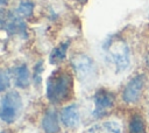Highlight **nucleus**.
<instances>
[{
  "instance_id": "nucleus-14",
  "label": "nucleus",
  "mask_w": 149,
  "mask_h": 133,
  "mask_svg": "<svg viewBox=\"0 0 149 133\" xmlns=\"http://www.w3.org/2000/svg\"><path fill=\"white\" fill-rule=\"evenodd\" d=\"M33 9H34V5L30 2V1H22L19 7L16 8L15 10V15L19 16V18H27V16H30L31 13H33Z\"/></svg>"
},
{
  "instance_id": "nucleus-7",
  "label": "nucleus",
  "mask_w": 149,
  "mask_h": 133,
  "mask_svg": "<svg viewBox=\"0 0 149 133\" xmlns=\"http://www.w3.org/2000/svg\"><path fill=\"white\" fill-rule=\"evenodd\" d=\"M80 120V114L78 106L76 104L65 106L61 112V121L65 127L73 128L77 127Z\"/></svg>"
},
{
  "instance_id": "nucleus-12",
  "label": "nucleus",
  "mask_w": 149,
  "mask_h": 133,
  "mask_svg": "<svg viewBox=\"0 0 149 133\" xmlns=\"http://www.w3.org/2000/svg\"><path fill=\"white\" fill-rule=\"evenodd\" d=\"M128 133H146V123L142 116L133 114L128 123Z\"/></svg>"
},
{
  "instance_id": "nucleus-5",
  "label": "nucleus",
  "mask_w": 149,
  "mask_h": 133,
  "mask_svg": "<svg viewBox=\"0 0 149 133\" xmlns=\"http://www.w3.org/2000/svg\"><path fill=\"white\" fill-rule=\"evenodd\" d=\"M93 100H94L93 116L95 118H102L104 116H107L114 106V94L106 89L97 90L93 96Z\"/></svg>"
},
{
  "instance_id": "nucleus-11",
  "label": "nucleus",
  "mask_w": 149,
  "mask_h": 133,
  "mask_svg": "<svg viewBox=\"0 0 149 133\" xmlns=\"http://www.w3.org/2000/svg\"><path fill=\"white\" fill-rule=\"evenodd\" d=\"M7 30L10 34H26V24L21 20V18L16 16L15 14L10 18L8 16V21L6 23Z\"/></svg>"
},
{
  "instance_id": "nucleus-13",
  "label": "nucleus",
  "mask_w": 149,
  "mask_h": 133,
  "mask_svg": "<svg viewBox=\"0 0 149 133\" xmlns=\"http://www.w3.org/2000/svg\"><path fill=\"white\" fill-rule=\"evenodd\" d=\"M68 47H69V42H63V43L58 44L57 47H55L50 54V62L52 64H58L62 61H64V58L66 56Z\"/></svg>"
},
{
  "instance_id": "nucleus-3",
  "label": "nucleus",
  "mask_w": 149,
  "mask_h": 133,
  "mask_svg": "<svg viewBox=\"0 0 149 133\" xmlns=\"http://www.w3.org/2000/svg\"><path fill=\"white\" fill-rule=\"evenodd\" d=\"M22 110V99L16 91H9L1 99L0 117L3 123L10 124L20 116Z\"/></svg>"
},
{
  "instance_id": "nucleus-2",
  "label": "nucleus",
  "mask_w": 149,
  "mask_h": 133,
  "mask_svg": "<svg viewBox=\"0 0 149 133\" xmlns=\"http://www.w3.org/2000/svg\"><path fill=\"white\" fill-rule=\"evenodd\" d=\"M104 51L107 63L115 72H122L128 68L130 62L129 48L123 40L112 37L105 43Z\"/></svg>"
},
{
  "instance_id": "nucleus-19",
  "label": "nucleus",
  "mask_w": 149,
  "mask_h": 133,
  "mask_svg": "<svg viewBox=\"0 0 149 133\" xmlns=\"http://www.w3.org/2000/svg\"><path fill=\"white\" fill-rule=\"evenodd\" d=\"M2 133H5V132H2Z\"/></svg>"
},
{
  "instance_id": "nucleus-4",
  "label": "nucleus",
  "mask_w": 149,
  "mask_h": 133,
  "mask_svg": "<svg viewBox=\"0 0 149 133\" xmlns=\"http://www.w3.org/2000/svg\"><path fill=\"white\" fill-rule=\"evenodd\" d=\"M71 65L76 76L84 82L90 80L95 74L94 62L85 54H76L71 58Z\"/></svg>"
},
{
  "instance_id": "nucleus-10",
  "label": "nucleus",
  "mask_w": 149,
  "mask_h": 133,
  "mask_svg": "<svg viewBox=\"0 0 149 133\" xmlns=\"http://www.w3.org/2000/svg\"><path fill=\"white\" fill-rule=\"evenodd\" d=\"M88 133H120V127L114 121H104L92 126Z\"/></svg>"
},
{
  "instance_id": "nucleus-1",
  "label": "nucleus",
  "mask_w": 149,
  "mask_h": 133,
  "mask_svg": "<svg viewBox=\"0 0 149 133\" xmlns=\"http://www.w3.org/2000/svg\"><path fill=\"white\" fill-rule=\"evenodd\" d=\"M72 86V75L66 70H57L48 77L45 93L52 104H61L70 98Z\"/></svg>"
},
{
  "instance_id": "nucleus-17",
  "label": "nucleus",
  "mask_w": 149,
  "mask_h": 133,
  "mask_svg": "<svg viewBox=\"0 0 149 133\" xmlns=\"http://www.w3.org/2000/svg\"><path fill=\"white\" fill-rule=\"evenodd\" d=\"M80 1H81V2H84V1H85V0H80Z\"/></svg>"
},
{
  "instance_id": "nucleus-9",
  "label": "nucleus",
  "mask_w": 149,
  "mask_h": 133,
  "mask_svg": "<svg viewBox=\"0 0 149 133\" xmlns=\"http://www.w3.org/2000/svg\"><path fill=\"white\" fill-rule=\"evenodd\" d=\"M42 127L45 133H57L59 131L57 114L54 110H48L42 119Z\"/></svg>"
},
{
  "instance_id": "nucleus-6",
  "label": "nucleus",
  "mask_w": 149,
  "mask_h": 133,
  "mask_svg": "<svg viewBox=\"0 0 149 133\" xmlns=\"http://www.w3.org/2000/svg\"><path fill=\"white\" fill-rule=\"evenodd\" d=\"M144 85V78L143 76H135L133 77L125 86L123 92H122V99L127 104H134L136 103L142 93Z\"/></svg>"
},
{
  "instance_id": "nucleus-16",
  "label": "nucleus",
  "mask_w": 149,
  "mask_h": 133,
  "mask_svg": "<svg viewBox=\"0 0 149 133\" xmlns=\"http://www.w3.org/2000/svg\"><path fill=\"white\" fill-rule=\"evenodd\" d=\"M0 1H1V5H5L7 2V0H0Z\"/></svg>"
},
{
  "instance_id": "nucleus-8",
  "label": "nucleus",
  "mask_w": 149,
  "mask_h": 133,
  "mask_svg": "<svg viewBox=\"0 0 149 133\" xmlns=\"http://www.w3.org/2000/svg\"><path fill=\"white\" fill-rule=\"evenodd\" d=\"M13 78L15 80L16 86L19 88H27L29 84V70L26 64H19L13 70Z\"/></svg>"
},
{
  "instance_id": "nucleus-15",
  "label": "nucleus",
  "mask_w": 149,
  "mask_h": 133,
  "mask_svg": "<svg viewBox=\"0 0 149 133\" xmlns=\"http://www.w3.org/2000/svg\"><path fill=\"white\" fill-rule=\"evenodd\" d=\"M10 83V74L9 71H2L1 72V91L3 92L7 86H9Z\"/></svg>"
},
{
  "instance_id": "nucleus-18",
  "label": "nucleus",
  "mask_w": 149,
  "mask_h": 133,
  "mask_svg": "<svg viewBox=\"0 0 149 133\" xmlns=\"http://www.w3.org/2000/svg\"><path fill=\"white\" fill-rule=\"evenodd\" d=\"M148 65H149V58H148Z\"/></svg>"
}]
</instances>
